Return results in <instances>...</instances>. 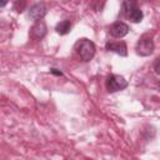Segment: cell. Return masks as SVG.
Wrapping results in <instances>:
<instances>
[{"label":"cell","mask_w":160,"mask_h":160,"mask_svg":"<svg viewBox=\"0 0 160 160\" xmlns=\"http://www.w3.org/2000/svg\"><path fill=\"white\" fill-rule=\"evenodd\" d=\"M75 50L78 52V55L80 56V59L82 61H90L94 55H95V44L89 40V39H80L76 45H75Z\"/></svg>","instance_id":"1"},{"label":"cell","mask_w":160,"mask_h":160,"mask_svg":"<svg viewBox=\"0 0 160 160\" xmlns=\"http://www.w3.org/2000/svg\"><path fill=\"white\" fill-rule=\"evenodd\" d=\"M122 10H124L125 16L132 22H140L144 18L142 11L140 10V8L134 1H124L122 2Z\"/></svg>","instance_id":"2"},{"label":"cell","mask_w":160,"mask_h":160,"mask_svg":"<svg viewBox=\"0 0 160 160\" xmlns=\"http://www.w3.org/2000/svg\"><path fill=\"white\" fill-rule=\"evenodd\" d=\"M154 41L150 36L144 35L139 39L138 44H136V54L140 56H149L152 54L154 51Z\"/></svg>","instance_id":"3"},{"label":"cell","mask_w":160,"mask_h":160,"mask_svg":"<svg viewBox=\"0 0 160 160\" xmlns=\"http://www.w3.org/2000/svg\"><path fill=\"white\" fill-rule=\"evenodd\" d=\"M105 85L109 92H116V91L124 90L128 86V81L120 75H110L108 76Z\"/></svg>","instance_id":"4"},{"label":"cell","mask_w":160,"mask_h":160,"mask_svg":"<svg viewBox=\"0 0 160 160\" xmlns=\"http://www.w3.org/2000/svg\"><path fill=\"white\" fill-rule=\"evenodd\" d=\"M46 12H48V9H46L45 4H42V2H36V4H34L32 6H30L29 16H30L32 20L41 21V20L44 19V16L46 15Z\"/></svg>","instance_id":"5"},{"label":"cell","mask_w":160,"mask_h":160,"mask_svg":"<svg viewBox=\"0 0 160 160\" xmlns=\"http://www.w3.org/2000/svg\"><path fill=\"white\" fill-rule=\"evenodd\" d=\"M129 32V26L122 21H116L110 28V34L114 38H124Z\"/></svg>","instance_id":"6"},{"label":"cell","mask_w":160,"mask_h":160,"mask_svg":"<svg viewBox=\"0 0 160 160\" xmlns=\"http://www.w3.org/2000/svg\"><path fill=\"white\" fill-rule=\"evenodd\" d=\"M30 34L34 39L36 40H40L42 39L45 35H46V24L41 20V21H36L32 26H31V30H30Z\"/></svg>","instance_id":"7"},{"label":"cell","mask_w":160,"mask_h":160,"mask_svg":"<svg viewBox=\"0 0 160 160\" xmlns=\"http://www.w3.org/2000/svg\"><path fill=\"white\" fill-rule=\"evenodd\" d=\"M106 50L109 51H112V52H116L121 56H126L128 55V48H126V44L124 41H118V42H106L105 45Z\"/></svg>","instance_id":"8"},{"label":"cell","mask_w":160,"mask_h":160,"mask_svg":"<svg viewBox=\"0 0 160 160\" xmlns=\"http://www.w3.org/2000/svg\"><path fill=\"white\" fill-rule=\"evenodd\" d=\"M55 30H56V32L60 34V35H66V34H69V32L71 31V22H70L69 20H62V21H60V22L56 25Z\"/></svg>","instance_id":"9"},{"label":"cell","mask_w":160,"mask_h":160,"mask_svg":"<svg viewBox=\"0 0 160 160\" xmlns=\"http://www.w3.org/2000/svg\"><path fill=\"white\" fill-rule=\"evenodd\" d=\"M159 62H160V59L159 58H156L155 59V62H154V69H155V72L159 75L160 74V69H159Z\"/></svg>","instance_id":"10"},{"label":"cell","mask_w":160,"mask_h":160,"mask_svg":"<svg viewBox=\"0 0 160 160\" xmlns=\"http://www.w3.org/2000/svg\"><path fill=\"white\" fill-rule=\"evenodd\" d=\"M50 72H51V74H54V75H58V76H61V75H62V72H61V71H59L58 69H51V70H50Z\"/></svg>","instance_id":"11"},{"label":"cell","mask_w":160,"mask_h":160,"mask_svg":"<svg viewBox=\"0 0 160 160\" xmlns=\"http://www.w3.org/2000/svg\"><path fill=\"white\" fill-rule=\"evenodd\" d=\"M6 4H8L6 1H0V6H5Z\"/></svg>","instance_id":"12"}]
</instances>
